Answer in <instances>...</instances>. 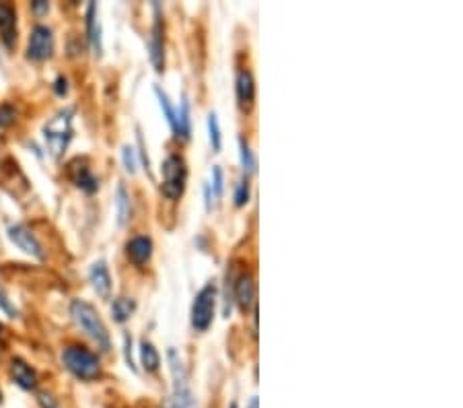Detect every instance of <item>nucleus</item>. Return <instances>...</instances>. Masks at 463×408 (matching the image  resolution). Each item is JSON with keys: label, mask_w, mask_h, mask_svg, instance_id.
Here are the masks:
<instances>
[{"label": "nucleus", "mask_w": 463, "mask_h": 408, "mask_svg": "<svg viewBox=\"0 0 463 408\" xmlns=\"http://www.w3.org/2000/svg\"><path fill=\"white\" fill-rule=\"evenodd\" d=\"M70 316L87 336H91L104 351H109V332H107L99 311L91 303H87L83 299H74L70 303Z\"/></svg>", "instance_id": "nucleus-1"}, {"label": "nucleus", "mask_w": 463, "mask_h": 408, "mask_svg": "<svg viewBox=\"0 0 463 408\" xmlns=\"http://www.w3.org/2000/svg\"><path fill=\"white\" fill-rule=\"evenodd\" d=\"M64 367L81 382H95L101 377V363L97 355L87 351L84 346L70 344L62 351Z\"/></svg>", "instance_id": "nucleus-2"}, {"label": "nucleus", "mask_w": 463, "mask_h": 408, "mask_svg": "<svg viewBox=\"0 0 463 408\" xmlns=\"http://www.w3.org/2000/svg\"><path fill=\"white\" fill-rule=\"evenodd\" d=\"M43 138H45L50 155L58 159L72 138V109H64L60 114H56L43 126Z\"/></svg>", "instance_id": "nucleus-3"}, {"label": "nucleus", "mask_w": 463, "mask_h": 408, "mask_svg": "<svg viewBox=\"0 0 463 408\" xmlns=\"http://www.w3.org/2000/svg\"><path fill=\"white\" fill-rule=\"evenodd\" d=\"M163 184H161V192L165 194L171 200L182 198V194L186 190V182H188V165L184 161V157L179 155H169L163 161Z\"/></svg>", "instance_id": "nucleus-4"}, {"label": "nucleus", "mask_w": 463, "mask_h": 408, "mask_svg": "<svg viewBox=\"0 0 463 408\" xmlns=\"http://www.w3.org/2000/svg\"><path fill=\"white\" fill-rule=\"evenodd\" d=\"M216 305V287L206 285L198 291L196 299L191 303V328L196 332H206L211 328Z\"/></svg>", "instance_id": "nucleus-5"}, {"label": "nucleus", "mask_w": 463, "mask_h": 408, "mask_svg": "<svg viewBox=\"0 0 463 408\" xmlns=\"http://www.w3.org/2000/svg\"><path fill=\"white\" fill-rule=\"evenodd\" d=\"M54 52V35L52 29L45 25H35L29 35V45H27V58L33 62H43L52 58Z\"/></svg>", "instance_id": "nucleus-6"}, {"label": "nucleus", "mask_w": 463, "mask_h": 408, "mask_svg": "<svg viewBox=\"0 0 463 408\" xmlns=\"http://www.w3.org/2000/svg\"><path fill=\"white\" fill-rule=\"evenodd\" d=\"M68 177L72 180V184L77 188H81L87 194L97 192V188H99V182L91 173V167H89L87 159H81V157L68 163Z\"/></svg>", "instance_id": "nucleus-7"}, {"label": "nucleus", "mask_w": 463, "mask_h": 408, "mask_svg": "<svg viewBox=\"0 0 463 408\" xmlns=\"http://www.w3.org/2000/svg\"><path fill=\"white\" fill-rule=\"evenodd\" d=\"M9 239L23 250L25 254H29V256H33V258L43 260V250H42V243L38 241V237L33 236L25 225H13V227H9Z\"/></svg>", "instance_id": "nucleus-8"}, {"label": "nucleus", "mask_w": 463, "mask_h": 408, "mask_svg": "<svg viewBox=\"0 0 463 408\" xmlns=\"http://www.w3.org/2000/svg\"><path fill=\"white\" fill-rule=\"evenodd\" d=\"M0 40L9 50L17 45V13L9 4H0Z\"/></svg>", "instance_id": "nucleus-9"}, {"label": "nucleus", "mask_w": 463, "mask_h": 408, "mask_svg": "<svg viewBox=\"0 0 463 408\" xmlns=\"http://www.w3.org/2000/svg\"><path fill=\"white\" fill-rule=\"evenodd\" d=\"M148 56H150V62L155 66V70L163 72V68H165V43H163V25H161L159 17L152 25V33L148 40Z\"/></svg>", "instance_id": "nucleus-10"}, {"label": "nucleus", "mask_w": 463, "mask_h": 408, "mask_svg": "<svg viewBox=\"0 0 463 408\" xmlns=\"http://www.w3.org/2000/svg\"><path fill=\"white\" fill-rule=\"evenodd\" d=\"M126 256L132 264L145 266L152 256V241L147 236L132 237L126 243Z\"/></svg>", "instance_id": "nucleus-11"}, {"label": "nucleus", "mask_w": 463, "mask_h": 408, "mask_svg": "<svg viewBox=\"0 0 463 408\" xmlns=\"http://www.w3.org/2000/svg\"><path fill=\"white\" fill-rule=\"evenodd\" d=\"M11 377L15 380V384L21 390H35L38 387V373L31 365H27L23 359H13L11 361Z\"/></svg>", "instance_id": "nucleus-12"}, {"label": "nucleus", "mask_w": 463, "mask_h": 408, "mask_svg": "<svg viewBox=\"0 0 463 408\" xmlns=\"http://www.w3.org/2000/svg\"><path fill=\"white\" fill-rule=\"evenodd\" d=\"M235 91H237V101L239 108L250 109L253 106L255 99V83L250 70H239L237 75V83H235Z\"/></svg>", "instance_id": "nucleus-13"}, {"label": "nucleus", "mask_w": 463, "mask_h": 408, "mask_svg": "<svg viewBox=\"0 0 463 408\" xmlns=\"http://www.w3.org/2000/svg\"><path fill=\"white\" fill-rule=\"evenodd\" d=\"M235 301L243 311H250L255 305V282L252 275H241L235 282Z\"/></svg>", "instance_id": "nucleus-14"}, {"label": "nucleus", "mask_w": 463, "mask_h": 408, "mask_svg": "<svg viewBox=\"0 0 463 408\" xmlns=\"http://www.w3.org/2000/svg\"><path fill=\"white\" fill-rule=\"evenodd\" d=\"M89 280L95 289V293L101 297V299H109L111 295V277H109V270H107L106 262H95L91 266V272H89Z\"/></svg>", "instance_id": "nucleus-15"}, {"label": "nucleus", "mask_w": 463, "mask_h": 408, "mask_svg": "<svg viewBox=\"0 0 463 408\" xmlns=\"http://www.w3.org/2000/svg\"><path fill=\"white\" fill-rule=\"evenodd\" d=\"M87 33H89V43L93 48V54L95 56H101L104 52V45H101V25L97 19V4L91 2L87 6Z\"/></svg>", "instance_id": "nucleus-16"}, {"label": "nucleus", "mask_w": 463, "mask_h": 408, "mask_svg": "<svg viewBox=\"0 0 463 408\" xmlns=\"http://www.w3.org/2000/svg\"><path fill=\"white\" fill-rule=\"evenodd\" d=\"M177 111V128H175V138H182V140H188L190 138V104H188V97L182 99V106Z\"/></svg>", "instance_id": "nucleus-17"}, {"label": "nucleus", "mask_w": 463, "mask_h": 408, "mask_svg": "<svg viewBox=\"0 0 463 408\" xmlns=\"http://www.w3.org/2000/svg\"><path fill=\"white\" fill-rule=\"evenodd\" d=\"M140 363H143V367L147 369L148 373H155L159 369V365H161V357H159L157 348L150 343H147V341H143V344H140Z\"/></svg>", "instance_id": "nucleus-18"}, {"label": "nucleus", "mask_w": 463, "mask_h": 408, "mask_svg": "<svg viewBox=\"0 0 463 408\" xmlns=\"http://www.w3.org/2000/svg\"><path fill=\"white\" fill-rule=\"evenodd\" d=\"M155 95H157V99H159V106H161L163 114H165V120H167L169 126H171V130H173V134H175V128H177V111H175V108L171 106L167 93H165L161 87H155Z\"/></svg>", "instance_id": "nucleus-19"}, {"label": "nucleus", "mask_w": 463, "mask_h": 408, "mask_svg": "<svg viewBox=\"0 0 463 408\" xmlns=\"http://www.w3.org/2000/svg\"><path fill=\"white\" fill-rule=\"evenodd\" d=\"M134 301L128 299V297H118V299H113V305H111V316H113V320L116 322H126L128 318L132 316V311H134Z\"/></svg>", "instance_id": "nucleus-20"}, {"label": "nucleus", "mask_w": 463, "mask_h": 408, "mask_svg": "<svg viewBox=\"0 0 463 408\" xmlns=\"http://www.w3.org/2000/svg\"><path fill=\"white\" fill-rule=\"evenodd\" d=\"M116 209H118V223H120V225H126L128 219H130V196H128L124 186H118Z\"/></svg>", "instance_id": "nucleus-21"}, {"label": "nucleus", "mask_w": 463, "mask_h": 408, "mask_svg": "<svg viewBox=\"0 0 463 408\" xmlns=\"http://www.w3.org/2000/svg\"><path fill=\"white\" fill-rule=\"evenodd\" d=\"M239 155H241V165L245 170V175L255 172V159H253V153L250 149V145L245 143V138L239 140Z\"/></svg>", "instance_id": "nucleus-22"}, {"label": "nucleus", "mask_w": 463, "mask_h": 408, "mask_svg": "<svg viewBox=\"0 0 463 408\" xmlns=\"http://www.w3.org/2000/svg\"><path fill=\"white\" fill-rule=\"evenodd\" d=\"M208 138H211L212 149L221 150L223 138H221V126H218V118H216V114H214V111H211V114H208Z\"/></svg>", "instance_id": "nucleus-23"}, {"label": "nucleus", "mask_w": 463, "mask_h": 408, "mask_svg": "<svg viewBox=\"0 0 463 408\" xmlns=\"http://www.w3.org/2000/svg\"><path fill=\"white\" fill-rule=\"evenodd\" d=\"M250 202V177L245 175L243 180H239L237 190H235V204L237 206H245Z\"/></svg>", "instance_id": "nucleus-24"}, {"label": "nucleus", "mask_w": 463, "mask_h": 408, "mask_svg": "<svg viewBox=\"0 0 463 408\" xmlns=\"http://www.w3.org/2000/svg\"><path fill=\"white\" fill-rule=\"evenodd\" d=\"M223 184H225V177H223V170H221V167L216 165V167L212 170V186H211L212 198H214V200H221V198H223V188H225Z\"/></svg>", "instance_id": "nucleus-25"}, {"label": "nucleus", "mask_w": 463, "mask_h": 408, "mask_svg": "<svg viewBox=\"0 0 463 408\" xmlns=\"http://www.w3.org/2000/svg\"><path fill=\"white\" fill-rule=\"evenodd\" d=\"M122 161H124V167H126L128 173H136V167H138V161H136V150L132 147H124L122 149Z\"/></svg>", "instance_id": "nucleus-26"}, {"label": "nucleus", "mask_w": 463, "mask_h": 408, "mask_svg": "<svg viewBox=\"0 0 463 408\" xmlns=\"http://www.w3.org/2000/svg\"><path fill=\"white\" fill-rule=\"evenodd\" d=\"M0 309L9 316V318H17L19 316V311H17V307L11 303V299L6 297V293H4V289L0 287Z\"/></svg>", "instance_id": "nucleus-27"}, {"label": "nucleus", "mask_w": 463, "mask_h": 408, "mask_svg": "<svg viewBox=\"0 0 463 408\" xmlns=\"http://www.w3.org/2000/svg\"><path fill=\"white\" fill-rule=\"evenodd\" d=\"M15 120H17V111H15V108H11V106H0V128L13 124Z\"/></svg>", "instance_id": "nucleus-28"}, {"label": "nucleus", "mask_w": 463, "mask_h": 408, "mask_svg": "<svg viewBox=\"0 0 463 408\" xmlns=\"http://www.w3.org/2000/svg\"><path fill=\"white\" fill-rule=\"evenodd\" d=\"M38 402H40V407L42 408H60L58 407V402H56V398H54L52 394H48V392H40V394H38Z\"/></svg>", "instance_id": "nucleus-29"}, {"label": "nucleus", "mask_w": 463, "mask_h": 408, "mask_svg": "<svg viewBox=\"0 0 463 408\" xmlns=\"http://www.w3.org/2000/svg\"><path fill=\"white\" fill-rule=\"evenodd\" d=\"M124 355H126V363L132 371H136V365H134V359H132V338L130 336H124Z\"/></svg>", "instance_id": "nucleus-30"}, {"label": "nucleus", "mask_w": 463, "mask_h": 408, "mask_svg": "<svg viewBox=\"0 0 463 408\" xmlns=\"http://www.w3.org/2000/svg\"><path fill=\"white\" fill-rule=\"evenodd\" d=\"M54 91H56V95L64 97V95L68 93V81H66L64 77H58V79H56V83H54Z\"/></svg>", "instance_id": "nucleus-31"}, {"label": "nucleus", "mask_w": 463, "mask_h": 408, "mask_svg": "<svg viewBox=\"0 0 463 408\" xmlns=\"http://www.w3.org/2000/svg\"><path fill=\"white\" fill-rule=\"evenodd\" d=\"M31 6H33V13H38V15H43V13H48V11H50V4H48V2H43V0H35Z\"/></svg>", "instance_id": "nucleus-32"}, {"label": "nucleus", "mask_w": 463, "mask_h": 408, "mask_svg": "<svg viewBox=\"0 0 463 408\" xmlns=\"http://www.w3.org/2000/svg\"><path fill=\"white\" fill-rule=\"evenodd\" d=\"M163 408H194V407H190V404H186V402H182V400H177V398L171 396L167 402L163 404Z\"/></svg>", "instance_id": "nucleus-33"}, {"label": "nucleus", "mask_w": 463, "mask_h": 408, "mask_svg": "<svg viewBox=\"0 0 463 408\" xmlns=\"http://www.w3.org/2000/svg\"><path fill=\"white\" fill-rule=\"evenodd\" d=\"M247 408H260V404H257V398H252V400H250V404H247Z\"/></svg>", "instance_id": "nucleus-34"}, {"label": "nucleus", "mask_w": 463, "mask_h": 408, "mask_svg": "<svg viewBox=\"0 0 463 408\" xmlns=\"http://www.w3.org/2000/svg\"><path fill=\"white\" fill-rule=\"evenodd\" d=\"M229 408H239V407H237V402H233V404Z\"/></svg>", "instance_id": "nucleus-35"}, {"label": "nucleus", "mask_w": 463, "mask_h": 408, "mask_svg": "<svg viewBox=\"0 0 463 408\" xmlns=\"http://www.w3.org/2000/svg\"><path fill=\"white\" fill-rule=\"evenodd\" d=\"M0 336H2V324H0Z\"/></svg>", "instance_id": "nucleus-36"}, {"label": "nucleus", "mask_w": 463, "mask_h": 408, "mask_svg": "<svg viewBox=\"0 0 463 408\" xmlns=\"http://www.w3.org/2000/svg\"><path fill=\"white\" fill-rule=\"evenodd\" d=\"M0 400H2V394H0Z\"/></svg>", "instance_id": "nucleus-37"}]
</instances>
